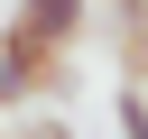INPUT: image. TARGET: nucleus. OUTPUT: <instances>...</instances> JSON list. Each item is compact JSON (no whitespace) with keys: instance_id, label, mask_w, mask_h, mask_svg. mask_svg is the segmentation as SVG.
Segmentation results:
<instances>
[{"instance_id":"1","label":"nucleus","mask_w":148,"mask_h":139,"mask_svg":"<svg viewBox=\"0 0 148 139\" xmlns=\"http://www.w3.org/2000/svg\"><path fill=\"white\" fill-rule=\"evenodd\" d=\"M56 65H65L56 46H37L18 19H0V111H9V102H28V93H46V83H56Z\"/></svg>"},{"instance_id":"4","label":"nucleus","mask_w":148,"mask_h":139,"mask_svg":"<svg viewBox=\"0 0 148 139\" xmlns=\"http://www.w3.org/2000/svg\"><path fill=\"white\" fill-rule=\"evenodd\" d=\"M130 65L148 74V9H139V28H130Z\"/></svg>"},{"instance_id":"2","label":"nucleus","mask_w":148,"mask_h":139,"mask_svg":"<svg viewBox=\"0 0 148 139\" xmlns=\"http://www.w3.org/2000/svg\"><path fill=\"white\" fill-rule=\"evenodd\" d=\"M18 28H28L37 46H56V56H65V46L83 37V0H18Z\"/></svg>"},{"instance_id":"5","label":"nucleus","mask_w":148,"mask_h":139,"mask_svg":"<svg viewBox=\"0 0 148 139\" xmlns=\"http://www.w3.org/2000/svg\"><path fill=\"white\" fill-rule=\"evenodd\" d=\"M130 9H148V0H130Z\"/></svg>"},{"instance_id":"3","label":"nucleus","mask_w":148,"mask_h":139,"mask_svg":"<svg viewBox=\"0 0 148 139\" xmlns=\"http://www.w3.org/2000/svg\"><path fill=\"white\" fill-rule=\"evenodd\" d=\"M111 120H120V139H148V102H139V93H120V102H111Z\"/></svg>"}]
</instances>
